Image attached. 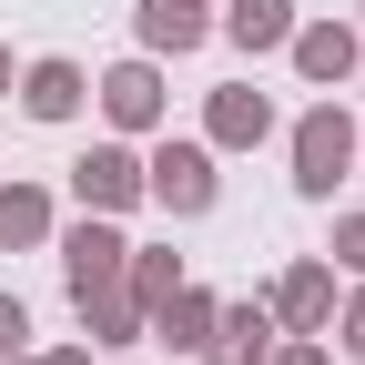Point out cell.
Instances as JSON below:
<instances>
[{"instance_id": "cell-1", "label": "cell", "mask_w": 365, "mask_h": 365, "mask_svg": "<svg viewBox=\"0 0 365 365\" xmlns=\"http://www.w3.org/2000/svg\"><path fill=\"white\" fill-rule=\"evenodd\" d=\"M345 163H355V122H345L335 102L304 112V122H294V182H304V193H335Z\"/></svg>"}, {"instance_id": "cell-2", "label": "cell", "mask_w": 365, "mask_h": 365, "mask_svg": "<svg viewBox=\"0 0 365 365\" xmlns=\"http://www.w3.org/2000/svg\"><path fill=\"white\" fill-rule=\"evenodd\" d=\"M143 193H163V213H213V153L203 143H163L143 163Z\"/></svg>"}, {"instance_id": "cell-3", "label": "cell", "mask_w": 365, "mask_h": 365, "mask_svg": "<svg viewBox=\"0 0 365 365\" xmlns=\"http://www.w3.org/2000/svg\"><path fill=\"white\" fill-rule=\"evenodd\" d=\"M71 182H81V203H91V213H122L132 193H143V163H132L122 143H91V153L71 163Z\"/></svg>"}, {"instance_id": "cell-4", "label": "cell", "mask_w": 365, "mask_h": 365, "mask_svg": "<svg viewBox=\"0 0 365 365\" xmlns=\"http://www.w3.org/2000/svg\"><path fill=\"white\" fill-rule=\"evenodd\" d=\"M61 264H71V294H102V284H122V264H132V244L112 234V223H81V234L61 244Z\"/></svg>"}, {"instance_id": "cell-5", "label": "cell", "mask_w": 365, "mask_h": 365, "mask_svg": "<svg viewBox=\"0 0 365 365\" xmlns=\"http://www.w3.org/2000/svg\"><path fill=\"white\" fill-rule=\"evenodd\" d=\"M102 112H112L122 132H153V122H163V81H153V61H122V71L102 81Z\"/></svg>"}, {"instance_id": "cell-6", "label": "cell", "mask_w": 365, "mask_h": 365, "mask_svg": "<svg viewBox=\"0 0 365 365\" xmlns=\"http://www.w3.org/2000/svg\"><path fill=\"white\" fill-rule=\"evenodd\" d=\"M274 314H284L294 335H314V325L335 314V274H325V264H294L284 284H274Z\"/></svg>"}, {"instance_id": "cell-7", "label": "cell", "mask_w": 365, "mask_h": 365, "mask_svg": "<svg viewBox=\"0 0 365 365\" xmlns=\"http://www.w3.org/2000/svg\"><path fill=\"white\" fill-rule=\"evenodd\" d=\"M294 71H304V81H345V71H355V31H345V21L294 31Z\"/></svg>"}, {"instance_id": "cell-8", "label": "cell", "mask_w": 365, "mask_h": 365, "mask_svg": "<svg viewBox=\"0 0 365 365\" xmlns=\"http://www.w3.org/2000/svg\"><path fill=\"white\" fill-rule=\"evenodd\" d=\"M223 335H203V365H254L264 355V335H274V314L264 304H234V314H213Z\"/></svg>"}, {"instance_id": "cell-9", "label": "cell", "mask_w": 365, "mask_h": 365, "mask_svg": "<svg viewBox=\"0 0 365 365\" xmlns=\"http://www.w3.org/2000/svg\"><path fill=\"white\" fill-rule=\"evenodd\" d=\"M223 31H234L244 51H284V41H294V0H234Z\"/></svg>"}, {"instance_id": "cell-10", "label": "cell", "mask_w": 365, "mask_h": 365, "mask_svg": "<svg viewBox=\"0 0 365 365\" xmlns=\"http://www.w3.org/2000/svg\"><path fill=\"white\" fill-rule=\"evenodd\" d=\"M21 102H31V122H71V112H81V71H71V61H31Z\"/></svg>"}, {"instance_id": "cell-11", "label": "cell", "mask_w": 365, "mask_h": 365, "mask_svg": "<svg viewBox=\"0 0 365 365\" xmlns=\"http://www.w3.org/2000/svg\"><path fill=\"white\" fill-rule=\"evenodd\" d=\"M264 132H274L264 91H213V143H264Z\"/></svg>"}, {"instance_id": "cell-12", "label": "cell", "mask_w": 365, "mask_h": 365, "mask_svg": "<svg viewBox=\"0 0 365 365\" xmlns=\"http://www.w3.org/2000/svg\"><path fill=\"white\" fill-rule=\"evenodd\" d=\"M81 325H91V345H132V325H143L132 284H102V294H81Z\"/></svg>"}, {"instance_id": "cell-13", "label": "cell", "mask_w": 365, "mask_h": 365, "mask_svg": "<svg viewBox=\"0 0 365 365\" xmlns=\"http://www.w3.org/2000/svg\"><path fill=\"white\" fill-rule=\"evenodd\" d=\"M143 41H153V51H193V41H203V11H193V0H153V11H143Z\"/></svg>"}, {"instance_id": "cell-14", "label": "cell", "mask_w": 365, "mask_h": 365, "mask_svg": "<svg viewBox=\"0 0 365 365\" xmlns=\"http://www.w3.org/2000/svg\"><path fill=\"white\" fill-rule=\"evenodd\" d=\"M153 314H163V335H173V345H193V355H203V325H213V294H193V284H173V294H163Z\"/></svg>"}, {"instance_id": "cell-15", "label": "cell", "mask_w": 365, "mask_h": 365, "mask_svg": "<svg viewBox=\"0 0 365 365\" xmlns=\"http://www.w3.org/2000/svg\"><path fill=\"white\" fill-rule=\"evenodd\" d=\"M51 234V203L31 193V182H11V193H0V244H41Z\"/></svg>"}, {"instance_id": "cell-16", "label": "cell", "mask_w": 365, "mask_h": 365, "mask_svg": "<svg viewBox=\"0 0 365 365\" xmlns=\"http://www.w3.org/2000/svg\"><path fill=\"white\" fill-rule=\"evenodd\" d=\"M21 335H31V314H21L11 294H0V365H11V355H21Z\"/></svg>"}, {"instance_id": "cell-17", "label": "cell", "mask_w": 365, "mask_h": 365, "mask_svg": "<svg viewBox=\"0 0 365 365\" xmlns=\"http://www.w3.org/2000/svg\"><path fill=\"white\" fill-rule=\"evenodd\" d=\"M335 254H345V264L365 274V213H355V223H335Z\"/></svg>"}, {"instance_id": "cell-18", "label": "cell", "mask_w": 365, "mask_h": 365, "mask_svg": "<svg viewBox=\"0 0 365 365\" xmlns=\"http://www.w3.org/2000/svg\"><path fill=\"white\" fill-rule=\"evenodd\" d=\"M274 365H325V345H284V355H274Z\"/></svg>"}, {"instance_id": "cell-19", "label": "cell", "mask_w": 365, "mask_h": 365, "mask_svg": "<svg viewBox=\"0 0 365 365\" xmlns=\"http://www.w3.org/2000/svg\"><path fill=\"white\" fill-rule=\"evenodd\" d=\"M345 345H355V355H365V294H355V314H345Z\"/></svg>"}, {"instance_id": "cell-20", "label": "cell", "mask_w": 365, "mask_h": 365, "mask_svg": "<svg viewBox=\"0 0 365 365\" xmlns=\"http://www.w3.org/2000/svg\"><path fill=\"white\" fill-rule=\"evenodd\" d=\"M11 365H21V355H11ZM31 365H91V355H81V345H61V355H31Z\"/></svg>"}, {"instance_id": "cell-21", "label": "cell", "mask_w": 365, "mask_h": 365, "mask_svg": "<svg viewBox=\"0 0 365 365\" xmlns=\"http://www.w3.org/2000/svg\"><path fill=\"white\" fill-rule=\"evenodd\" d=\"M0 91H11V51H0Z\"/></svg>"}, {"instance_id": "cell-22", "label": "cell", "mask_w": 365, "mask_h": 365, "mask_svg": "<svg viewBox=\"0 0 365 365\" xmlns=\"http://www.w3.org/2000/svg\"><path fill=\"white\" fill-rule=\"evenodd\" d=\"M193 11H203V0H193Z\"/></svg>"}]
</instances>
